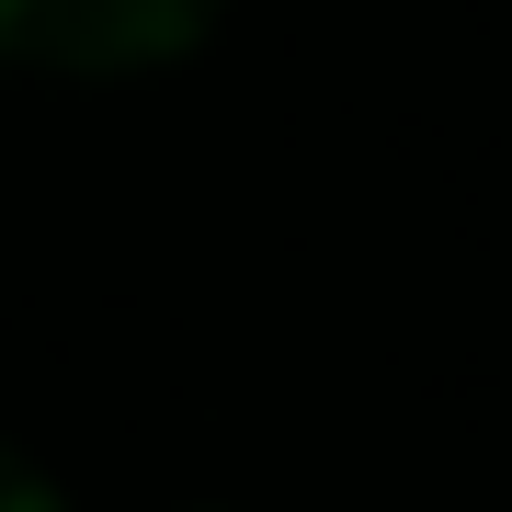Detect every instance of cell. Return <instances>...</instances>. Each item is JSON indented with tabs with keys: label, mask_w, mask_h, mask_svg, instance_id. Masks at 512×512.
<instances>
[{
	"label": "cell",
	"mask_w": 512,
	"mask_h": 512,
	"mask_svg": "<svg viewBox=\"0 0 512 512\" xmlns=\"http://www.w3.org/2000/svg\"><path fill=\"white\" fill-rule=\"evenodd\" d=\"M0 512H69V501H57V490H46V478H35V467H23V456H12V444H0Z\"/></svg>",
	"instance_id": "7a4b0ae2"
},
{
	"label": "cell",
	"mask_w": 512,
	"mask_h": 512,
	"mask_svg": "<svg viewBox=\"0 0 512 512\" xmlns=\"http://www.w3.org/2000/svg\"><path fill=\"white\" fill-rule=\"evenodd\" d=\"M217 0H0V57H35L69 80H114V69H160L183 57Z\"/></svg>",
	"instance_id": "6da1fadb"
}]
</instances>
